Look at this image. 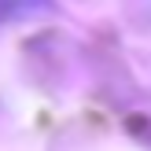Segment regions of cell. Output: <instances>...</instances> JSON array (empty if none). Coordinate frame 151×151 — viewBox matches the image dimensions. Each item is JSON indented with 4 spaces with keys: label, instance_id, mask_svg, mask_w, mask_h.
<instances>
[{
    "label": "cell",
    "instance_id": "cell-1",
    "mask_svg": "<svg viewBox=\"0 0 151 151\" xmlns=\"http://www.w3.org/2000/svg\"><path fill=\"white\" fill-rule=\"evenodd\" d=\"M52 11V0H0V22L33 19V15Z\"/></svg>",
    "mask_w": 151,
    "mask_h": 151
}]
</instances>
